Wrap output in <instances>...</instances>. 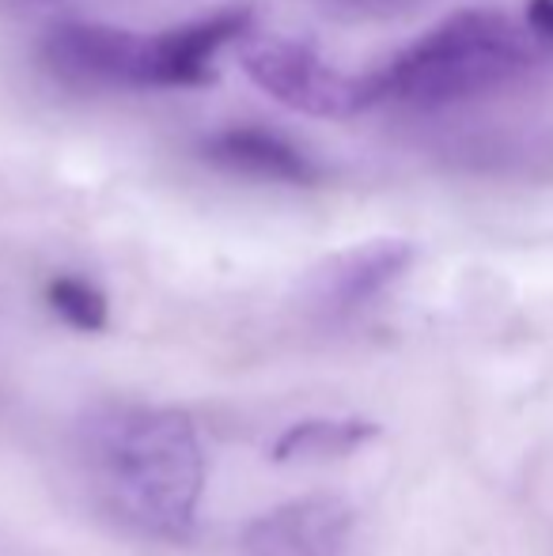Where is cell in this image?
<instances>
[{
  "instance_id": "7",
  "label": "cell",
  "mask_w": 553,
  "mask_h": 556,
  "mask_svg": "<svg viewBox=\"0 0 553 556\" xmlns=\"http://www.w3.org/2000/svg\"><path fill=\"white\" fill-rule=\"evenodd\" d=\"M417 250L406 239H372L326 257L307 280V307L323 318H345L399 285Z\"/></svg>"
},
{
  "instance_id": "9",
  "label": "cell",
  "mask_w": 553,
  "mask_h": 556,
  "mask_svg": "<svg viewBox=\"0 0 553 556\" xmlns=\"http://www.w3.org/2000/svg\"><path fill=\"white\" fill-rule=\"evenodd\" d=\"M379 435V425L361 417H318L292 425L288 432L277 435L269 446V458L277 466H300V462H338L345 454L361 451Z\"/></svg>"
},
{
  "instance_id": "11",
  "label": "cell",
  "mask_w": 553,
  "mask_h": 556,
  "mask_svg": "<svg viewBox=\"0 0 553 556\" xmlns=\"http://www.w3.org/2000/svg\"><path fill=\"white\" fill-rule=\"evenodd\" d=\"M318 4L345 20H394V15L417 8V0H318Z\"/></svg>"
},
{
  "instance_id": "12",
  "label": "cell",
  "mask_w": 553,
  "mask_h": 556,
  "mask_svg": "<svg viewBox=\"0 0 553 556\" xmlns=\"http://www.w3.org/2000/svg\"><path fill=\"white\" fill-rule=\"evenodd\" d=\"M527 30L539 42H553V0H527Z\"/></svg>"
},
{
  "instance_id": "10",
  "label": "cell",
  "mask_w": 553,
  "mask_h": 556,
  "mask_svg": "<svg viewBox=\"0 0 553 556\" xmlns=\"http://www.w3.org/2000/svg\"><path fill=\"white\" fill-rule=\"evenodd\" d=\"M46 303H50V311L61 323L80 333H99L111 323V303H106V295L99 292L91 280L73 277V273L53 277L50 285H46Z\"/></svg>"
},
{
  "instance_id": "6",
  "label": "cell",
  "mask_w": 553,
  "mask_h": 556,
  "mask_svg": "<svg viewBox=\"0 0 553 556\" xmlns=\"http://www.w3.org/2000/svg\"><path fill=\"white\" fill-rule=\"evenodd\" d=\"M201 160L209 167L224 170L231 178L262 186H288V190H311L326 178L323 163L288 132H277L269 125L231 122L213 129L201 140Z\"/></svg>"
},
{
  "instance_id": "1",
  "label": "cell",
  "mask_w": 553,
  "mask_h": 556,
  "mask_svg": "<svg viewBox=\"0 0 553 556\" xmlns=\"http://www.w3.org/2000/svg\"><path fill=\"white\" fill-rule=\"evenodd\" d=\"M84 462L118 519L140 534L186 538L205 492L193 420L171 405H114L84 425Z\"/></svg>"
},
{
  "instance_id": "8",
  "label": "cell",
  "mask_w": 553,
  "mask_h": 556,
  "mask_svg": "<svg viewBox=\"0 0 553 556\" xmlns=\"http://www.w3.org/2000/svg\"><path fill=\"white\" fill-rule=\"evenodd\" d=\"M353 507L341 496L288 500L239 534L236 556H345Z\"/></svg>"
},
{
  "instance_id": "3",
  "label": "cell",
  "mask_w": 553,
  "mask_h": 556,
  "mask_svg": "<svg viewBox=\"0 0 553 556\" xmlns=\"http://www.w3.org/2000/svg\"><path fill=\"white\" fill-rule=\"evenodd\" d=\"M247 80L280 103L285 111L303 117H356L361 111V76L341 73L334 61H326L315 46L296 38H243L239 50Z\"/></svg>"
},
{
  "instance_id": "4",
  "label": "cell",
  "mask_w": 553,
  "mask_h": 556,
  "mask_svg": "<svg viewBox=\"0 0 553 556\" xmlns=\"http://www.w3.org/2000/svg\"><path fill=\"white\" fill-rule=\"evenodd\" d=\"M38 58L58 80L91 91H148V35L111 23L65 20L46 30Z\"/></svg>"
},
{
  "instance_id": "2",
  "label": "cell",
  "mask_w": 553,
  "mask_h": 556,
  "mask_svg": "<svg viewBox=\"0 0 553 556\" xmlns=\"http://www.w3.org/2000/svg\"><path fill=\"white\" fill-rule=\"evenodd\" d=\"M535 35L489 8L455 12L361 76V111H443L493 96L531 68Z\"/></svg>"
},
{
  "instance_id": "5",
  "label": "cell",
  "mask_w": 553,
  "mask_h": 556,
  "mask_svg": "<svg viewBox=\"0 0 553 556\" xmlns=\"http://www.w3.org/2000/svg\"><path fill=\"white\" fill-rule=\"evenodd\" d=\"M251 8H221L190 23L148 35V91H190L216 76V61L228 46L251 35Z\"/></svg>"
}]
</instances>
